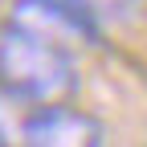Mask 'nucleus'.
<instances>
[{"label": "nucleus", "mask_w": 147, "mask_h": 147, "mask_svg": "<svg viewBox=\"0 0 147 147\" xmlns=\"http://www.w3.org/2000/svg\"><path fill=\"white\" fill-rule=\"evenodd\" d=\"M16 147H106V123L78 102L37 106L25 115Z\"/></svg>", "instance_id": "obj_3"}, {"label": "nucleus", "mask_w": 147, "mask_h": 147, "mask_svg": "<svg viewBox=\"0 0 147 147\" xmlns=\"http://www.w3.org/2000/svg\"><path fill=\"white\" fill-rule=\"evenodd\" d=\"M0 90L25 110L74 102L82 90L78 53L49 45L12 25H0Z\"/></svg>", "instance_id": "obj_1"}, {"label": "nucleus", "mask_w": 147, "mask_h": 147, "mask_svg": "<svg viewBox=\"0 0 147 147\" xmlns=\"http://www.w3.org/2000/svg\"><path fill=\"white\" fill-rule=\"evenodd\" d=\"M0 147H4V143H0Z\"/></svg>", "instance_id": "obj_5"}, {"label": "nucleus", "mask_w": 147, "mask_h": 147, "mask_svg": "<svg viewBox=\"0 0 147 147\" xmlns=\"http://www.w3.org/2000/svg\"><path fill=\"white\" fill-rule=\"evenodd\" d=\"M4 25L69 53H78L82 45H98L102 37V21L86 8V0H8Z\"/></svg>", "instance_id": "obj_2"}, {"label": "nucleus", "mask_w": 147, "mask_h": 147, "mask_svg": "<svg viewBox=\"0 0 147 147\" xmlns=\"http://www.w3.org/2000/svg\"><path fill=\"white\" fill-rule=\"evenodd\" d=\"M139 4V0H86V8L98 16V21H106V16H123V12H131Z\"/></svg>", "instance_id": "obj_4"}]
</instances>
